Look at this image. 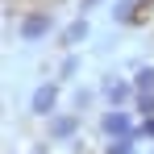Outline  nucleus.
<instances>
[{"mask_svg": "<svg viewBox=\"0 0 154 154\" xmlns=\"http://www.w3.org/2000/svg\"><path fill=\"white\" fill-rule=\"evenodd\" d=\"M54 100H58V92H54V83H42L38 92H33V112H50Z\"/></svg>", "mask_w": 154, "mask_h": 154, "instance_id": "f257e3e1", "label": "nucleus"}, {"mask_svg": "<svg viewBox=\"0 0 154 154\" xmlns=\"http://www.w3.org/2000/svg\"><path fill=\"white\" fill-rule=\"evenodd\" d=\"M46 29H50V17H42V13H38V17H29L25 25H21V38H25V42H38Z\"/></svg>", "mask_w": 154, "mask_h": 154, "instance_id": "f03ea898", "label": "nucleus"}, {"mask_svg": "<svg viewBox=\"0 0 154 154\" xmlns=\"http://www.w3.org/2000/svg\"><path fill=\"white\" fill-rule=\"evenodd\" d=\"M104 129H108V133H121V137H125L129 129H133V121H129L125 112H104Z\"/></svg>", "mask_w": 154, "mask_h": 154, "instance_id": "7ed1b4c3", "label": "nucleus"}, {"mask_svg": "<svg viewBox=\"0 0 154 154\" xmlns=\"http://www.w3.org/2000/svg\"><path fill=\"white\" fill-rule=\"evenodd\" d=\"M133 88H137L142 96H150V92H154V67H142L137 79H133Z\"/></svg>", "mask_w": 154, "mask_h": 154, "instance_id": "20e7f679", "label": "nucleus"}, {"mask_svg": "<svg viewBox=\"0 0 154 154\" xmlns=\"http://www.w3.org/2000/svg\"><path fill=\"white\" fill-rule=\"evenodd\" d=\"M104 92H108V100H112V104H121V100L129 96V92H133V88H129V83H108Z\"/></svg>", "mask_w": 154, "mask_h": 154, "instance_id": "39448f33", "label": "nucleus"}, {"mask_svg": "<svg viewBox=\"0 0 154 154\" xmlns=\"http://www.w3.org/2000/svg\"><path fill=\"white\" fill-rule=\"evenodd\" d=\"M50 133H54V137H71V133H75V121H71V117H58Z\"/></svg>", "mask_w": 154, "mask_h": 154, "instance_id": "423d86ee", "label": "nucleus"}, {"mask_svg": "<svg viewBox=\"0 0 154 154\" xmlns=\"http://www.w3.org/2000/svg\"><path fill=\"white\" fill-rule=\"evenodd\" d=\"M83 33H88V21H75V25H71L67 33H63V42H67V46H75V42L83 38Z\"/></svg>", "mask_w": 154, "mask_h": 154, "instance_id": "0eeeda50", "label": "nucleus"}, {"mask_svg": "<svg viewBox=\"0 0 154 154\" xmlns=\"http://www.w3.org/2000/svg\"><path fill=\"white\" fill-rule=\"evenodd\" d=\"M108 154H133V146L121 137V142H112V146H108Z\"/></svg>", "mask_w": 154, "mask_h": 154, "instance_id": "6e6552de", "label": "nucleus"}, {"mask_svg": "<svg viewBox=\"0 0 154 154\" xmlns=\"http://www.w3.org/2000/svg\"><path fill=\"white\" fill-rule=\"evenodd\" d=\"M146 133H150V137H154V117H146Z\"/></svg>", "mask_w": 154, "mask_h": 154, "instance_id": "1a4fd4ad", "label": "nucleus"}, {"mask_svg": "<svg viewBox=\"0 0 154 154\" xmlns=\"http://www.w3.org/2000/svg\"><path fill=\"white\" fill-rule=\"evenodd\" d=\"M92 4H96V0H83V8H92Z\"/></svg>", "mask_w": 154, "mask_h": 154, "instance_id": "9d476101", "label": "nucleus"}]
</instances>
